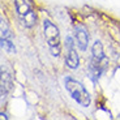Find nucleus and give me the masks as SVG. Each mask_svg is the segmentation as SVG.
Returning <instances> with one entry per match:
<instances>
[{
	"instance_id": "f257e3e1",
	"label": "nucleus",
	"mask_w": 120,
	"mask_h": 120,
	"mask_svg": "<svg viewBox=\"0 0 120 120\" xmlns=\"http://www.w3.org/2000/svg\"><path fill=\"white\" fill-rule=\"evenodd\" d=\"M91 61H90V72L94 76V80L99 78V76L102 75L105 71L106 65H107V57L103 54V47L102 43L97 41L91 47Z\"/></svg>"
},
{
	"instance_id": "f03ea898",
	"label": "nucleus",
	"mask_w": 120,
	"mask_h": 120,
	"mask_svg": "<svg viewBox=\"0 0 120 120\" xmlns=\"http://www.w3.org/2000/svg\"><path fill=\"white\" fill-rule=\"evenodd\" d=\"M17 16L25 27H33L37 22V15L30 0H15Z\"/></svg>"
},
{
	"instance_id": "7ed1b4c3",
	"label": "nucleus",
	"mask_w": 120,
	"mask_h": 120,
	"mask_svg": "<svg viewBox=\"0 0 120 120\" xmlns=\"http://www.w3.org/2000/svg\"><path fill=\"white\" fill-rule=\"evenodd\" d=\"M43 30H45V38L48 45V48L51 51L52 56H59L60 55V33L59 29L52 24L51 21L45 20L43 21Z\"/></svg>"
},
{
	"instance_id": "20e7f679",
	"label": "nucleus",
	"mask_w": 120,
	"mask_h": 120,
	"mask_svg": "<svg viewBox=\"0 0 120 120\" xmlns=\"http://www.w3.org/2000/svg\"><path fill=\"white\" fill-rule=\"evenodd\" d=\"M65 87L68 90V93L71 94L73 99L77 103H80L84 107H87L90 105V95L87 93L85 87L82 86L80 82H77L73 78H65Z\"/></svg>"
},
{
	"instance_id": "39448f33",
	"label": "nucleus",
	"mask_w": 120,
	"mask_h": 120,
	"mask_svg": "<svg viewBox=\"0 0 120 120\" xmlns=\"http://www.w3.org/2000/svg\"><path fill=\"white\" fill-rule=\"evenodd\" d=\"M76 43L73 42V39L71 37H68L65 41V50H67V54H65V64L68 68L71 69H76L78 67V55L76 52V48H75Z\"/></svg>"
},
{
	"instance_id": "423d86ee",
	"label": "nucleus",
	"mask_w": 120,
	"mask_h": 120,
	"mask_svg": "<svg viewBox=\"0 0 120 120\" xmlns=\"http://www.w3.org/2000/svg\"><path fill=\"white\" fill-rule=\"evenodd\" d=\"M75 39H76V45L78 46L80 50L85 51L87 48V43H89V35H87L86 30L82 27H76L75 31Z\"/></svg>"
},
{
	"instance_id": "0eeeda50",
	"label": "nucleus",
	"mask_w": 120,
	"mask_h": 120,
	"mask_svg": "<svg viewBox=\"0 0 120 120\" xmlns=\"http://www.w3.org/2000/svg\"><path fill=\"white\" fill-rule=\"evenodd\" d=\"M12 89V77L8 72L1 71V99L5 98L7 93Z\"/></svg>"
},
{
	"instance_id": "6e6552de",
	"label": "nucleus",
	"mask_w": 120,
	"mask_h": 120,
	"mask_svg": "<svg viewBox=\"0 0 120 120\" xmlns=\"http://www.w3.org/2000/svg\"><path fill=\"white\" fill-rule=\"evenodd\" d=\"M0 42H1V47H3V50H5L8 54H16V47H15V45H13L12 39L1 38L0 39Z\"/></svg>"
},
{
	"instance_id": "1a4fd4ad",
	"label": "nucleus",
	"mask_w": 120,
	"mask_h": 120,
	"mask_svg": "<svg viewBox=\"0 0 120 120\" xmlns=\"http://www.w3.org/2000/svg\"><path fill=\"white\" fill-rule=\"evenodd\" d=\"M1 38L12 39V34H11V30L8 27V24L3 17H1Z\"/></svg>"
}]
</instances>
